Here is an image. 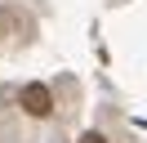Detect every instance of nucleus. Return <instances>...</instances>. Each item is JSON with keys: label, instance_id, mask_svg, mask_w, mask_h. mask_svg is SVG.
<instances>
[{"label": "nucleus", "instance_id": "f257e3e1", "mask_svg": "<svg viewBox=\"0 0 147 143\" xmlns=\"http://www.w3.org/2000/svg\"><path fill=\"white\" fill-rule=\"evenodd\" d=\"M22 112H31V116H49L54 112V94H49V85H27L22 89Z\"/></svg>", "mask_w": 147, "mask_h": 143}, {"label": "nucleus", "instance_id": "f03ea898", "mask_svg": "<svg viewBox=\"0 0 147 143\" xmlns=\"http://www.w3.org/2000/svg\"><path fill=\"white\" fill-rule=\"evenodd\" d=\"M80 143H107V139H102L98 130H89V134H80Z\"/></svg>", "mask_w": 147, "mask_h": 143}]
</instances>
